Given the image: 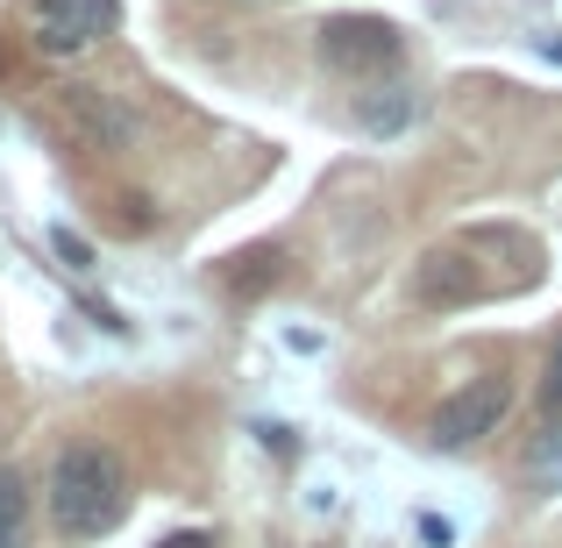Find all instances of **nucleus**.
<instances>
[{
  "mask_svg": "<svg viewBox=\"0 0 562 548\" xmlns=\"http://www.w3.org/2000/svg\"><path fill=\"white\" fill-rule=\"evenodd\" d=\"M506 406H513L506 378H470L463 392L441 399V413H435V441H441V449H470V441H484L498 421H506Z\"/></svg>",
  "mask_w": 562,
  "mask_h": 548,
  "instance_id": "nucleus-4",
  "label": "nucleus"
},
{
  "mask_svg": "<svg viewBox=\"0 0 562 548\" xmlns=\"http://www.w3.org/2000/svg\"><path fill=\"white\" fill-rule=\"evenodd\" d=\"M114 29V0H29V36L50 57H79Z\"/></svg>",
  "mask_w": 562,
  "mask_h": 548,
  "instance_id": "nucleus-3",
  "label": "nucleus"
},
{
  "mask_svg": "<svg viewBox=\"0 0 562 548\" xmlns=\"http://www.w3.org/2000/svg\"><path fill=\"white\" fill-rule=\"evenodd\" d=\"M527 478H535L541 492H562V427L527 441Z\"/></svg>",
  "mask_w": 562,
  "mask_h": 548,
  "instance_id": "nucleus-6",
  "label": "nucleus"
},
{
  "mask_svg": "<svg viewBox=\"0 0 562 548\" xmlns=\"http://www.w3.org/2000/svg\"><path fill=\"white\" fill-rule=\"evenodd\" d=\"M165 548H214V535H171Z\"/></svg>",
  "mask_w": 562,
  "mask_h": 548,
  "instance_id": "nucleus-8",
  "label": "nucleus"
},
{
  "mask_svg": "<svg viewBox=\"0 0 562 548\" xmlns=\"http://www.w3.org/2000/svg\"><path fill=\"white\" fill-rule=\"evenodd\" d=\"M29 535V492L14 470H0V548H22Z\"/></svg>",
  "mask_w": 562,
  "mask_h": 548,
  "instance_id": "nucleus-5",
  "label": "nucleus"
},
{
  "mask_svg": "<svg viewBox=\"0 0 562 548\" xmlns=\"http://www.w3.org/2000/svg\"><path fill=\"white\" fill-rule=\"evenodd\" d=\"M541 399L562 413V335H555V349H549V364H541Z\"/></svg>",
  "mask_w": 562,
  "mask_h": 548,
  "instance_id": "nucleus-7",
  "label": "nucleus"
},
{
  "mask_svg": "<svg viewBox=\"0 0 562 548\" xmlns=\"http://www.w3.org/2000/svg\"><path fill=\"white\" fill-rule=\"evenodd\" d=\"M406 36H398L384 14H328L321 22V65L342 71V79H371V71H392Z\"/></svg>",
  "mask_w": 562,
  "mask_h": 548,
  "instance_id": "nucleus-2",
  "label": "nucleus"
},
{
  "mask_svg": "<svg viewBox=\"0 0 562 548\" xmlns=\"http://www.w3.org/2000/svg\"><path fill=\"white\" fill-rule=\"evenodd\" d=\"M128 513V470L114 449H100V441H71L65 456L50 463V521L65 527V535H108V527H122Z\"/></svg>",
  "mask_w": 562,
  "mask_h": 548,
  "instance_id": "nucleus-1",
  "label": "nucleus"
}]
</instances>
